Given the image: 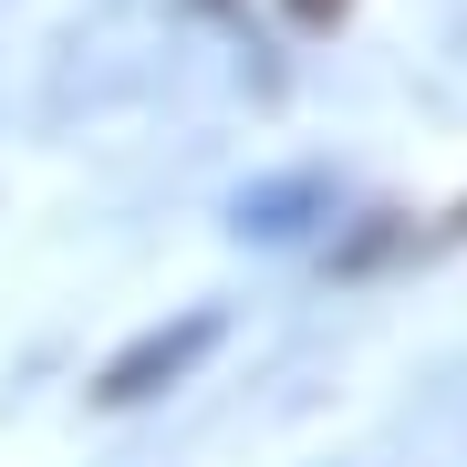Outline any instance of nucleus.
<instances>
[{"label": "nucleus", "instance_id": "1", "mask_svg": "<svg viewBox=\"0 0 467 467\" xmlns=\"http://www.w3.org/2000/svg\"><path fill=\"white\" fill-rule=\"evenodd\" d=\"M301 11H312V21H333V11H343V0H301Z\"/></svg>", "mask_w": 467, "mask_h": 467}]
</instances>
